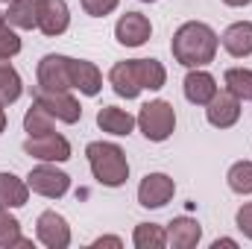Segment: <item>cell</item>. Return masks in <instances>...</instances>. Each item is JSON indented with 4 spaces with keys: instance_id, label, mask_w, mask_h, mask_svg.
<instances>
[{
    "instance_id": "1",
    "label": "cell",
    "mask_w": 252,
    "mask_h": 249,
    "mask_svg": "<svg viewBox=\"0 0 252 249\" xmlns=\"http://www.w3.org/2000/svg\"><path fill=\"white\" fill-rule=\"evenodd\" d=\"M217 32L202 24V21H188L176 30L173 41H170V50H173V59L185 67H205V64L214 62L217 56Z\"/></svg>"
},
{
    "instance_id": "2",
    "label": "cell",
    "mask_w": 252,
    "mask_h": 249,
    "mask_svg": "<svg viewBox=\"0 0 252 249\" xmlns=\"http://www.w3.org/2000/svg\"><path fill=\"white\" fill-rule=\"evenodd\" d=\"M85 156H88V164H91V173L100 185L106 187H121L129 179V161H126V153L118 144H109V141H91L85 147Z\"/></svg>"
},
{
    "instance_id": "3",
    "label": "cell",
    "mask_w": 252,
    "mask_h": 249,
    "mask_svg": "<svg viewBox=\"0 0 252 249\" xmlns=\"http://www.w3.org/2000/svg\"><path fill=\"white\" fill-rule=\"evenodd\" d=\"M135 121H138V126H141V132H144L147 141L161 144L176 129V112H173V106L167 100H153V103L141 106V112H138Z\"/></svg>"
},
{
    "instance_id": "4",
    "label": "cell",
    "mask_w": 252,
    "mask_h": 249,
    "mask_svg": "<svg viewBox=\"0 0 252 249\" xmlns=\"http://www.w3.org/2000/svg\"><path fill=\"white\" fill-rule=\"evenodd\" d=\"M35 103L44 106L56 121L62 124H76L82 118V106L76 103L73 94L67 91H56V88H44V85H35Z\"/></svg>"
},
{
    "instance_id": "5",
    "label": "cell",
    "mask_w": 252,
    "mask_h": 249,
    "mask_svg": "<svg viewBox=\"0 0 252 249\" xmlns=\"http://www.w3.org/2000/svg\"><path fill=\"white\" fill-rule=\"evenodd\" d=\"M24 153L38 158V161H67L70 158V144L59 132H44V135H30L24 141Z\"/></svg>"
},
{
    "instance_id": "6",
    "label": "cell",
    "mask_w": 252,
    "mask_h": 249,
    "mask_svg": "<svg viewBox=\"0 0 252 249\" xmlns=\"http://www.w3.org/2000/svg\"><path fill=\"white\" fill-rule=\"evenodd\" d=\"M27 185H30L32 193H41V196H47V199H59V196H64V193L70 190V176H67L64 170L50 167V164H38V167L30 170Z\"/></svg>"
},
{
    "instance_id": "7",
    "label": "cell",
    "mask_w": 252,
    "mask_h": 249,
    "mask_svg": "<svg viewBox=\"0 0 252 249\" xmlns=\"http://www.w3.org/2000/svg\"><path fill=\"white\" fill-rule=\"evenodd\" d=\"M70 56L62 53H47L41 62H38V85L44 88H56V91H70L73 82H70Z\"/></svg>"
},
{
    "instance_id": "8",
    "label": "cell",
    "mask_w": 252,
    "mask_h": 249,
    "mask_svg": "<svg viewBox=\"0 0 252 249\" xmlns=\"http://www.w3.org/2000/svg\"><path fill=\"white\" fill-rule=\"evenodd\" d=\"M176 193V185L167 173H147L138 185V202L144 208H161L173 199Z\"/></svg>"
},
{
    "instance_id": "9",
    "label": "cell",
    "mask_w": 252,
    "mask_h": 249,
    "mask_svg": "<svg viewBox=\"0 0 252 249\" xmlns=\"http://www.w3.org/2000/svg\"><path fill=\"white\" fill-rule=\"evenodd\" d=\"M205 115H208V124L211 126H217V129H229V126L238 124V118H241V100H238L229 88H226V91L217 88V94L211 97Z\"/></svg>"
},
{
    "instance_id": "10",
    "label": "cell",
    "mask_w": 252,
    "mask_h": 249,
    "mask_svg": "<svg viewBox=\"0 0 252 249\" xmlns=\"http://www.w3.org/2000/svg\"><path fill=\"white\" fill-rule=\"evenodd\" d=\"M35 235H38V241L47 249H64L70 244V226H67V220H64L62 214H56V211H44L38 217Z\"/></svg>"
},
{
    "instance_id": "11",
    "label": "cell",
    "mask_w": 252,
    "mask_h": 249,
    "mask_svg": "<svg viewBox=\"0 0 252 249\" xmlns=\"http://www.w3.org/2000/svg\"><path fill=\"white\" fill-rule=\"evenodd\" d=\"M150 35H153V27H150L147 15H141V12H126V15H121V21L115 27V38L124 47H141Z\"/></svg>"
},
{
    "instance_id": "12",
    "label": "cell",
    "mask_w": 252,
    "mask_h": 249,
    "mask_svg": "<svg viewBox=\"0 0 252 249\" xmlns=\"http://www.w3.org/2000/svg\"><path fill=\"white\" fill-rule=\"evenodd\" d=\"M70 27V9L64 0H41V12H38V30L50 38L62 35Z\"/></svg>"
},
{
    "instance_id": "13",
    "label": "cell",
    "mask_w": 252,
    "mask_h": 249,
    "mask_svg": "<svg viewBox=\"0 0 252 249\" xmlns=\"http://www.w3.org/2000/svg\"><path fill=\"white\" fill-rule=\"evenodd\" d=\"M185 97H188L193 106H208L211 97L217 94V79L208 73V70H199V67H190V73L185 76Z\"/></svg>"
},
{
    "instance_id": "14",
    "label": "cell",
    "mask_w": 252,
    "mask_h": 249,
    "mask_svg": "<svg viewBox=\"0 0 252 249\" xmlns=\"http://www.w3.org/2000/svg\"><path fill=\"white\" fill-rule=\"evenodd\" d=\"M70 82L79 94L85 97H97L103 88V73L97 70V64L85 62V59H73L70 62Z\"/></svg>"
},
{
    "instance_id": "15",
    "label": "cell",
    "mask_w": 252,
    "mask_h": 249,
    "mask_svg": "<svg viewBox=\"0 0 252 249\" xmlns=\"http://www.w3.org/2000/svg\"><path fill=\"white\" fill-rule=\"evenodd\" d=\"M223 50L235 59H244V56H252V24L250 21H238L232 24L226 32H223Z\"/></svg>"
},
{
    "instance_id": "16",
    "label": "cell",
    "mask_w": 252,
    "mask_h": 249,
    "mask_svg": "<svg viewBox=\"0 0 252 249\" xmlns=\"http://www.w3.org/2000/svg\"><path fill=\"white\" fill-rule=\"evenodd\" d=\"M202 238V226L190 217H176L167 226V244L173 249H193Z\"/></svg>"
},
{
    "instance_id": "17",
    "label": "cell",
    "mask_w": 252,
    "mask_h": 249,
    "mask_svg": "<svg viewBox=\"0 0 252 249\" xmlns=\"http://www.w3.org/2000/svg\"><path fill=\"white\" fill-rule=\"evenodd\" d=\"M109 82H112V88H115V94L118 97H126V100H135L144 88H141V82H138V76H135V67H132V59L129 62H118L112 70H109Z\"/></svg>"
},
{
    "instance_id": "18",
    "label": "cell",
    "mask_w": 252,
    "mask_h": 249,
    "mask_svg": "<svg viewBox=\"0 0 252 249\" xmlns=\"http://www.w3.org/2000/svg\"><path fill=\"white\" fill-rule=\"evenodd\" d=\"M135 118L124 112V109H118V106H103L100 112H97V126L103 129V132H109V135H129L132 129H135Z\"/></svg>"
},
{
    "instance_id": "19",
    "label": "cell",
    "mask_w": 252,
    "mask_h": 249,
    "mask_svg": "<svg viewBox=\"0 0 252 249\" xmlns=\"http://www.w3.org/2000/svg\"><path fill=\"white\" fill-rule=\"evenodd\" d=\"M38 12H41V0H12L6 21L18 30H35L38 27Z\"/></svg>"
},
{
    "instance_id": "20",
    "label": "cell",
    "mask_w": 252,
    "mask_h": 249,
    "mask_svg": "<svg viewBox=\"0 0 252 249\" xmlns=\"http://www.w3.org/2000/svg\"><path fill=\"white\" fill-rule=\"evenodd\" d=\"M132 67H135V76H138L141 88H147V91H158V88H164V82H167V70H164V64L161 62H156V59H132Z\"/></svg>"
},
{
    "instance_id": "21",
    "label": "cell",
    "mask_w": 252,
    "mask_h": 249,
    "mask_svg": "<svg viewBox=\"0 0 252 249\" xmlns=\"http://www.w3.org/2000/svg\"><path fill=\"white\" fill-rule=\"evenodd\" d=\"M30 199V185L21 182L15 173H0V205L3 208H21Z\"/></svg>"
},
{
    "instance_id": "22",
    "label": "cell",
    "mask_w": 252,
    "mask_h": 249,
    "mask_svg": "<svg viewBox=\"0 0 252 249\" xmlns=\"http://www.w3.org/2000/svg\"><path fill=\"white\" fill-rule=\"evenodd\" d=\"M24 91V82L9 59H0V106H12Z\"/></svg>"
},
{
    "instance_id": "23",
    "label": "cell",
    "mask_w": 252,
    "mask_h": 249,
    "mask_svg": "<svg viewBox=\"0 0 252 249\" xmlns=\"http://www.w3.org/2000/svg\"><path fill=\"white\" fill-rule=\"evenodd\" d=\"M132 241L138 249H164L167 247V229L158 223H138Z\"/></svg>"
},
{
    "instance_id": "24",
    "label": "cell",
    "mask_w": 252,
    "mask_h": 249,
    "mask_svg": "<svg viewBox=\"0 0 252 249\" xmlns=\"http://www.w3.org/2000/svg\"><path fill=\"white\" fill-rule=\"evenodd\" d=\"M9 247H32L27 238H21V223L9 214V208L0 205V249Z\"/></svg>"
},
{
    "instance_id": "25",
    "label": "cell",
    "mask_w": 252,
    "mask_h": 249,
    "mask_svg": "<svg viewBox=\"0 0 252 249\" xmlns=\"http://www.w3.org/2000/svg\"><path fill=\"white\" fill-rule=\"evenodd\" d=\"M226 88L238 97V100H252V70L250 67H229L223 73Z\"/></svg>"
},
{
    "instance_id": "26",
    "label": "cell",
    "mask_w": 252,
    "mask_h": 249,
    "mask_svg": "<svg viewBox=\"0 0 252 249\" xmlns=\"http://www.w3.org/2000/svg\"><path fill=\"white\" fill-rule=\"evenodd\" d=\"M24 129H27L30 135H44V132H53V115H50L44 106L32 103V106L27 109V115H24Z\"/></svg>"
},
{
    "instance_id": "27",
    "label": "cell",
    "mask_w": 252,
    "mask_h": 249,
    "mask_svg": "<svg viewBox=\"0 0 252 249\" xmlns=\"http://www.w3.org/2000/svg\"><path fill=\"white\" fill-rule=\"evenodd\" d=\"M229 187L235 190V193H252V161H238V164H232L229 167Z\"/></svg>"
},
{
    "instance_id": "28",
    "label": "cell",
    "mask_w": 252,
    "mask_h": 249,
    "mask_svg": "<svg viewBox=\"0 0 252 249\" xmlns=\"http://www.w3.org/2000/svg\"><path fill=\"white\" fill-rule=\"evenodd\" d=\"M18 53H21V38H18V32H12L9 27L0 30V59H12V56H18Z\"/></svg>"
},
{
    "instance_id": "29",
    "label": "cell",
    "mask_w": 252,
    "mask_h": 249,
    "mask_svg": "<svg viewBox=\"0 0 252 249\" xmlns=\"http://www.w3.org/2000/svg\"><path fill=\"white\" fill-rule=\"evenodd\" d=\"M121 0H82V9L91 15V18H106L109 12L118 9Z\"/></svg>"
},
{
    "instance_id": "30",
    "label": "cell",
    "mask_w": 252,
    "mask_h": 249,
    "mask_svg": "<svg viewBox=\"0 0 252 249\" xmlns=\"http://www.w3.org/2000/svg\"><path fill=\"white\" fill-rule=\"evenodd\" d=\"M235 223H238V229H241V232L252 241V202H247V205H241V208H238Z\"/></svg>"
},
{
    "instance_id": "31",
    "label": "cell",
    "mask_w": 252,
    "mask_h": 249,
    "mask_svg": "<svg viewBox=\"0 0 252 249\" xmlns=\"http://www.w3.org/2000/svg\"><path fill=\"white\" fill-rule=\"evenodd\" d=\"M100 247H124L121 244V238H100V241H94V249H100Z\"/></svg>"
},
{
    "instance_id": "32",
    "label": "cell",
    "mask_w": 252,
    "mask_h": 249,
    "mask_svg": "<svg viewBox=\"0 0 252 249\" xmlns=\"http://www.w3.org/2000/svg\"><path fill=\"white\" fill-rule=\"evenodd\" d=\"M220 247H238V241H232V238H220V241H214V249H220Z\"/></svg>"
},
{
    "instance_id": "33",
    "label": "cell",
    "mask_w": 252,
    "mask_h": 249,
    "mask_svg": "<svg viewBox=\"0 0 252 249\" xmlns=\"http://www.w3.org/2000/svg\"><path fill=\"white\" fill-rule=\"evenodd\" d=\"M226 6H250L252 0H223Z\"/></svg>"
},
{
    "instance_id": "34",
    "label": "cell",
    "mask_w": 252,
    "mask_h": 249,
    "mask_svg": "<svg viewBox=\"0 0 252 249\" xmlns=\"http://www.w3.org/2000/svg\"><path fill=\"white\" fill-rule=\"evenodd\" d=\"M3 129H6V112H3V106H0V135H3Z\"/></svg>"
},
{
    "instance_id": "35",
    "label": "cell",
    "mask_w": 252,
    "mask_h": 249,
    "mask_svg": "<svg viewBox=\"0 0 252 249\" xmlns=\"http://www.w3.org/2000/svg\"><path fill=\"white\" fill-rule=\"evenodd\" d=\"M6 24H9L6 21V12H0V30H6Z\"/></svg>"
},
{
    "instance_id": "36",
    "label": "cell",
    "mask_w": 252,
    "mask_h": 249,
    "mask_svg": "<svg viewBox=\"0 0 252 249\" xmlns=\"http://www.w3.org/2000/svg\"><path fill=\"white\" fill-rule=\"evenodd\" d=\"M141 3H156V0H141Z\"/></svg>"
},
{
    "instance_id": "37",
    "label": "cell",
    "mask_w": 252,
    "mask_h": 249,
    "mask_svg": "<svg viewBox=\"0 0 252 249\" xmlns=\"http://www.w3.org/2000/svg\"><path fill=\"white\" fill-rule=\"evenodd\" d=\"M0 3H12V0H0Z\"/></svg>"
}]
</instances>
